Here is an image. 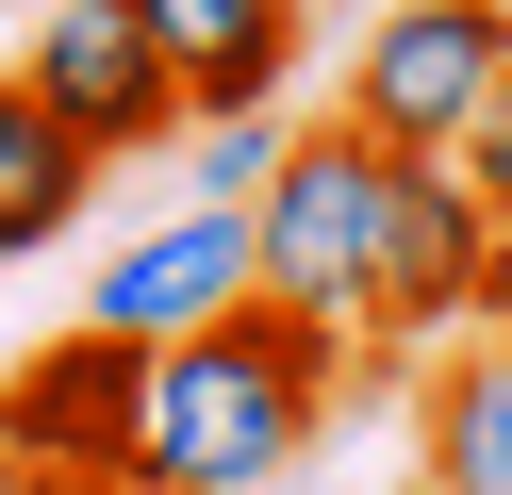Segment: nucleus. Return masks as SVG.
<instances>
[{"label": "nucleus", "instance_id": "1", "mask_svg": "<svg viewBox=\"0 0 512 495\" xmlns=\"http://www.w3.org/2000/svg\"><path fill=\"white\" fill-rule=\"evenodd\" d=\"M331 380H347V347L298 330V314H265V297L182 330V347H149V380H133V495H265L331 429Z\"/></svg>", "mask_w": 512, "mask_h": 495}, {"label": "nucleus", "instance_id": "2", "mask_svg": "<svg viewBox=\"0 0 512 495\" xmlns=\"http://www.w3.org/2000/svg\"><path fill=\"white\" fill-rule=\"evenodd\" d=\"M380 215H397V149H364L347 116H298L265 198H248V297L364 363L380 347Z\"/></svg>", "mask_w": 512, "mask_h": 495}, {"label": "nucleus", "instance_id": "3", "mask_svg": "<svg viewBox=\"0 0 512 495\" xmlns=\"http://www.w3.org/2000/svg\"><path fill=\"white\" fill-rule=\"evenodd\" d=\"M496 83H512V0H380L347 33V99L331 116L413 165V149H463Z\"/></svg>", "mask_w": 512, "mask_h": 495}, {"label": "nucleus", "instance_id": "4", "mask_svg": "<svg viewBox=\"0 0 512 495\" xmlns=\"http://www.w3.org/2000/svg\"><path fill=\"white\" fill-rule=\"evenodd\" d=\"M133 380H149V347L67 314L34 363H0V462H34L67 495H133Z\"/></svg>", "mask_w": 512, "mask_h": 495}, {"label": "nucleus", "instance_id": "5", "mask_svg": "<svg viewBox=\"0 0 512 495\" xmlns=\"http://www.w3.org/2000/svg\"><path fill=\"white\" fill-rule=\"evenodd\" d=\"M17 83H34V99H50V116H67L100 165L182 149V66L149 50V17H133V0H34V50H17Z\"/></svg>", "mask_w": 512, "mask_h": 495}, {"label": "nucleus", "instance_id": "6", "mask_svg": "<svg viewBox=\"0 0 512 495\" xmlns=\"http://www.w3.org/2000/svg\"><path fill=\"white\" fill-rule=\"evenodd\" d=\"M215 314H248V215L232 198L133 231V248L83 281V330H116V347H182V330H215Z\"/></svg>", "mask_w": 512, "mask_h": 495}, {"label": "nucleus", "instance_id": "7", "mask_svg": "<svg viewBox=\"0 0 512 495\" xmlns=\"http://www.w3.org/2000/svg\"><path fill=\"white\" fill-rule=\"evenodd\" d=\"M479 198H463V165L446 149H413L397 165V215H380V347H413L430 363L446 330H463V281H479Z\"/></svg>", "mask_w": 512, "mask_h": 495}, {"label": "nucleus", "instance_id": "8", "mask_svg": "<svg viewBox=\"0 0 512 495\" xmlns=\"http://www.w3.org/2000/svg\"><path fill=\"white\" fill-rule=\"evenodd\" d=\"M413 495H512V330H446L413 363Z\"/></svg>", "mask_w": 512, "mask_h": 495}, {"label": "nucleus", "instance_id": "9", "mask_svg": "<svg viewBox=\"0 0 512 495\" xmlns=\"http://www.w3.org/2000/svg\"><path fill=\"white\" fill-rule=\"evenodd\" d=\"M83 198H100V149H83L67 116H50L17 66H0V264H34L83 231Z\"/></svg>", "mask_w": 512, "mask_h": 495}, {"label": "nucleus", "instance_id": "10", "mask_svg": "<svg viewBox=\"0 0 512 495\" xmlns=\"http://www.w3.org/2000/svg\"><path fill=\"white\" fill-rule=\"evenodd\" d=\"M281 132H298V116H199V132H182V149H199V198H232V215H248L265 165H281Z\"/></svg>", "mask_w": 512, "mask_h": 495}, {"label": "nucleus", "instance_id": "11", "mask_svg": "<svg viewBox=\"0 0 512 495\" xmlns=\"http://www.w3.org/2000/svg\"><path fill=\"white\" fill-rule=\"evenodd\" d=\"M446 165H463V198H479V215H512V83L479 99V132H463Z\"/></svg>", "mask_w": 512, "mask_h": 495}, {"label": "nucleus", "instance_id": "12", "mask_svg": "<svg viewBox=\"0 0 512 495\" xmlns=\"http://www.w3.org/2000/svg\"><path fill=\"white\" fill-rule=\"evenodd\" d=\"M463 330H512V215L479 231V281H463Z\"/></svg>", "mask_w": 512, "mask_h": 495}, {"label": "nucleus", "instance_id": "13", "mask_svg": "<svg viewBox=\"0 0 512 495\" xmlns=\"http://www.w3.org/2000/svg\"><path fill=\"white\" fill-rule=\"evenodd\" d=\"M0 495H67V479H34V462H0Z\"/></svg>", "mask_w": 512, "mask_h": 495}, {"label": "nucleus", "instance_id": "14", "mask_svg": "<svg viewBox=\"0 0 512 495\" xmlns=\"http://www.w3.org/2000/svg\"><path fill=\"white\" fill-rule=\"evenodd\" d=\"M17 17H34V0H17Z\"/></svg>", "mask_w": 512, "mask_h": 495}]
</instances>
